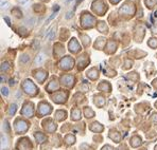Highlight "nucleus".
<instances>
[{
    "label": "nucleus",
    "instance_id": "obj_1",
    "mask_svg": "<svg viewBox=\"0 0 157 150\" xmlns=\"http://www.w3.org/2000/svg\"><path fill=\"white\" fill-rule=\"evenodd\" d=\"M46 59V54L45 53H39L37 56H36L35 60H34V63L35 65H40L44 60Z\"/></svg>",
    "mask_w": 157,
    "mask_h": 150
},
{
    "label": "nucleus",
    "instance_id": "obj_2",
    "mask_svg": "<svg viewBox=\"0 0 157 150\" xmlns=\"http://www.w3.org/2000/svg\"><path fill=\"white\" fill-rule=\"evenodd\" d=\"M28 60H29V56H28V55H23L22 58L20 59V61H21V62H27Z\"/></svg>",
    "mask_w": 157,
    "mask_h": 150
},
{
    "label": "nucleus",
    "instance_id": "obj_3",
    "mask_svg": "<svg viewBox=\"0 0 157 150\" xmlns=\"http://www.w3.org/2000/svg\"><path fill=\"white\" fill-rule=\"evenodd\" d=\"M54 16H55V14H52V15L50 16V18H49V19H48V20L46 21V25H48V23H49V21H51V20L53 19V18H54Z\"/></svg>",
    "mask_w": 157,
    "mask_h": 150
},
{
    "label": "nucleus",
    "instance_id": "obj_4",
    "mask_svg": "<svg viewBox=\"0 0 157 150\" xmlns=\"http://www.w3.org/2000/svg\"><path fill=\"white\" fill-rule=\"evenodd\" d=\"M2 94L3 95H8V89L7 88H2Z\"/></svg>",
    "mask_w": 157,
    "mask_h": 150
},
{
    "label": "nucleus",
    "instance_id": "obj_5",
    "mask_svg": "<svg viewBox=\"0 0 157 150\" xmlns=\"http://www.w3.org/2000/svg\"><path fill=\"white\" fill-rule=\"evenodd\" d=\"M118 1H119V0H115V2H114V3H116V2H118Z\"/></svg>",
    "mask_w": 157,
    "mask_h": 150
}]
</instances>
